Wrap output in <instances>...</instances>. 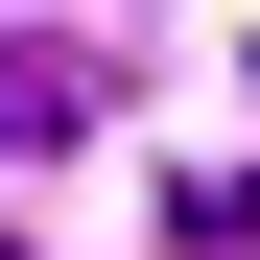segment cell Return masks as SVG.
I'll list each match as a JSON object with an SVG mask.
<instances>
[{"instance_id": "7a4b0ae2", "label": "cell", "mask_w": 260, "mask_h": 260, "mask_svg": "<svg viewBox=\"0 0 260 260\" xmlns=\"http://www.w3.org/2000/svg\"><path fill=\"white\" fill-rule=\"evenodd\" d=\"M189 237H213V260H260V166H213V189H189Z\"/></svg>"}, {"instance_id": "6da1fadb", "label": "cell", "mask_w": 260, "mask_h": 260, "mask_svg": "<svg viewBox=\"0 0 260 260\" xmlns=\"http://www.w3.org/2000/svg\"><path fill=\"white\" fill-rule=\"evenodd\" d=\"M71 142H95V48L0 24V166H71Z\"/></svg>"}]
</instances>
